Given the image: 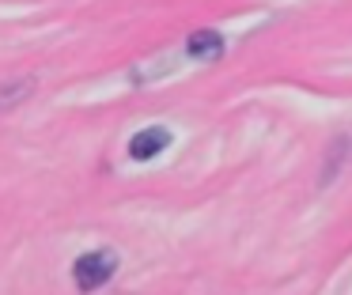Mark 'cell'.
<instances>
[{"label":"cell","instance_id":"7a4b0ae2","mask_svg":"<svg viewBox=\"0 0 352 295\" xmlns=\"http://www.w3.org/2000/svg\"><path fill=\"white\" fill-rule=\"evenodd\" d=\"M167 144H170V129H167V125H148V129H140V133L129 140V155L144 163V159H155V155H160Z\"/></svg>","mask_w":352,"mask_h":295},{"label":"cell","instance_id":"3957f363","mask_svg":"<svg viewBox=\"0 0 352 295\" xmlns=\"http://www.w3.org/2000/svg\"><path fill=\"white\" fill-rule=\"evenodd\" d=\"M186 50H190V57H220L223 53V34L220 30H197V34H190V42H186Z\"/></svg>","mask_w":352,"mask_h":295},{"label":"cell","instance_id":"277c9868","mask_svg":"<svg viewBox=\"0 0 352 295\" xmlns=\"http://www.w3.org/2000/svg\"><path fill=\"white\" fill-rule=\"evenodd\" d=\"M31 76H27V80H16V83H0V110H4V106H16V102H23L27 95H31Z\"/></svg>","mask_w":352,"mask_h":295},{"label":"cell","instance_id":"6da1fadb","mask_svg":"<svg viewBox=\"0 0 352 295\" xmlns=\"http://www.w3.org/2000/svg\"><path fill=\"white\" fill-rule=\"evenodd\" d=\"M114 272H118L114 250H87V254L76 257V265H72V280H76L80 292H95V287L110 284Z\"/></svg>","mask_w":352,"mask_h":295}]
</instances>
